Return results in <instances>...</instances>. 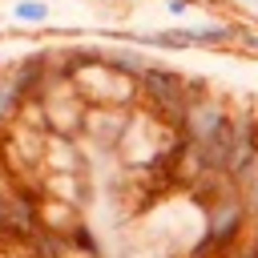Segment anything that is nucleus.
<instances>
[{
    "label": "nucleus",
    "instance_id": "obj_1",
    "mask_svg": "<svg viewBox=\"0 0 258 258\" xmlns=\"http://www.w3.org/2000/svg\"><path fill=\"white\" fill-rule=\"evenodd\" d=\"M250 226H254V214H250V202L238 185H230L226 194H218L206 210H202V234L218 246L222 258H234L238 246L250 238Z\"/></svg>",
    "mask_w": 258,
    "mask_h": 258
},
{
    "label": "nucleus",
    "instance_id": "obj_2",
    "mask_svg": "<svg viewBox=\"0 0 258 258\" xmlns=\"http://www.w3.org/2000/svg\"><path fill=\"white\" fill-rule=\"evenodd\" d=\"M73 85H77V93H81L89 105H109V109H137V105H141V85H137L133 77L109 69L105 60L81 69V73L73 77Z\"/></svg>",
    "mask_w": 258,
    "mask_h": 258
},
{
    "label": "nucleus",
    "instance_id": "obj_3",
    "mask_svg": "<svg viewBox=\"0 0 258 258\" xmlns=\"http://www.w3.org/2000/svg\"><path fill=\"white\" fill-rule=\"evenodd\" d=\"M258 173V109H234V141L226 157V177L246 185Z\"/></svg>",
    "mask_w": 258,
    "mask_h": 258
},
{
    "label": "nucleus",
    "instance_id": "obj_4",
    "mask_svg": "<svg viewBox=\"0 0 258 258\" xmlns=\"http://www.w3.org/2000/svg\"><path fill=\"white\" fill-rule=\"evenodd\" d=\"M129 117L133 109H109V105H89V117H85V145H93L97 153L105 157H117V145L129 129Z\"/></svg>",
    "mask_w": 258,
    "mask_h": 258
},
{
    "label": "nucleus",
    "instance_id": "obj_5",
    "mask_svg": "<svg viewBox=\"0 0 258 258\" xmlns=\"http://www.w3.org/2000/svg\"><path fill=\"white\" fill-rule=\"evenodd\" d=\"M44 173H89V149L77 137H52L44 149Z\"/></svg>",
    "mask_w": 258,
    "mask_h": 258
},
{
    "label": "nucleus",
    "instance_id": "obj_6",
    "mask_svg": "<svg viewBox=\"0 0 258 258\" xmlns=\"http://www.w3.org/2000/svg\"><path fill=\"white\" fill-rule=\"evenodd\" d=\"M40 185H44L48 198H60V202H69V206H77V210H85L89 198H93L89 173H44Z\"/></svg>",
    "mask_w": 258,
    "mask_h": 258
},
{
    "label": "nucleus",
    "instance_id": "obj_7",
    "mask_svg": "<svg viewBox=\"0 0 258 258\" xmlns=\"http://www.w3.org/2000/svg\"><path fill=\"white\" fill-rule=\"evenodd\" d=\"M189 36H194V48H238L242 24L238 20H202V24H189Z\"/></svg>",
    "mask_w": 258,
    "mask_h": 258
},
{
    "label": "nucleus",
    "instance_id": "obj_8",
    "mask_svg": "<svg viewBox=\"0 0 258 258\" xmlns=\"http://www.w3.org/2000/svg\"><path fill=\"white\" fill-rule=\"evenodd\" d=\"M77 222H85L77 206H69V202H60V198H48V194H44V202H40V230L69 234Z\"/></svg>",
    "mask_w": 258,
    "mask_h": 258
},
{
    "label": "nucleus",
    "instance_id": "obj_9",
    "mask_svg": "<svg viewBox=\"0 0 258 258\" xmlns=\"http://www.w3.org/2000/svg\"><path fill=\"white\" fill-rule=\"evenodd\" d=\"M105 64L117 69V73H125V77H133V81H141V73L153 64V56L137 52L133 44H113V48H105Z\"/></svg>",
    "mask_w": 258,
    "mask_h": 258
},
{
    "label": "nucleus",
    "instance_id": "obj_10",
    "mask_svg": "<svg viewBox=\"0 0 258 258\" xmlns=\"http://www.w3.org/2000/svg\"><path fill=\"white\" fill-rule=\"evenodd\" d=\"M69 246H73V258H101V238L93 234L89 222H77L69 230Z\"/></svg>",
    "mask_w": 258,
    "mask_h": 258
},
{
    "label": "nucleus",
    "instance_id": "obj_11",
    "mask_svg": "<svg viewBox=\"0 0 258 258\" xmlns=\"http://www.w3.org/2000/svg\"><path fill=\"white\" fill-rule=\"evenodd\" d=\"M12 20L16 24H28V28H40V24L52 20V8L44 0H16L12 4Z\"/></svg>",
    "mask_w": 258,
    "mask_h": 258
},
{
    "label": "nucleus",
    "instance_id": "obj_12",
    "mask_svg": "<svg viewBox=\"0 0 258 258\" xmlns=\"http://www.w3.org/2000/svg\"><path fill=\"white\" fill-rule=\"evenodd\" d=\"M194 8H202L198 0H165V12L173 16V20H181V16H189Z\"/></svg>",
    "mask_w": 258,
    "mask_h": 258
},
{
    "label": "nucleus",
    "instance_id": "obj_13",
    "mask_svg": "<svg viewBox=\"0 0 258 258\" xmlns=\"http://www.w3.org/2000/svg\"><path fill=\"white\" fill-rule=\"evenodd\" d=\"M238 48H242V52H250V56H258V28H250V24H242V36H238Z\"/></svg>",
    "mask_w": 258,
    "mask_h": 258
},
{
    "label": "nucleus",
    "instance_id": "obj_14",
    "mask_svg": "<svg viewBox=\"0 0 258 258\" xmlns=\"http://www.w3.org/2000/svg\"><path fill=\"white\" fill-rule=\"evenodd\" d=\"M198 4H202V8H226L230 0H198Z\"/></svg>",
    "mask_w": 258,
    "mask_h": 258
},
{
    "label": "nucleus",
    "instance_id": "obj_15",
    "mask_svg": "<svg viewBox=\"0 0 258 258\" xmlns=\"http://www.w3.org/2000/svg\"><path fill=\"white\" fill-rule=\"evenodd\" d=\"M4 64H8V60H4V52H0V69H4Z\"/></svg>",
    "mask_w": 258,
    "mask_h": 258
},
{
    "label": "nucleus",
    "instance_id": "obj_16",
    "mask_svg": "<svg viewBox=\"0 0 258 258\" xmlns=\"http://www.w3.org/2000/svg\"><path fill=\"white\" fill-rule=\"evenodd\" d=\"M93 4H109V0H93Z\"/></svg>",
    "mask_w": 258,
    "mask_h": 258
}]
</instances>
